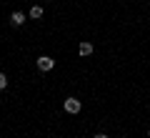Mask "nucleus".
<instances>
[{"instance_id": "nucleus-1", "label": "nucleus", "mask_w": 150, "mask_h": 138, "mask_svg": "<svg viewBox=\"0 0 150 138\" xmlns=\"http://www.w3.org/2000/svg\"><path fill=\"white\" fill-rule=\"evenodd\" d=\"M63 108H65V113H70V116H75V113H80V108H83V103L78 101V98H65V103H63Z\"/></svg>"}, {"instance_id": "nucleus-2", "label": "nucleus", "mask_w": 150, "mask_h": 138, "mask_svg": "<svg viewBox=\"0 0 150 138\" xmlns=\"http://www.w3.org/2000/svg\"><path fill=\"white\" fill-rule=\"evenodd\" d=\"M35 65H38V70L48 73V70H53V68H55V60L50 58V55H40V58L35 60Z\"/></svg>"}, {"instance_id": "nucleus-3", "label": "nucleus", "mask_w": 150, "mask_h": 138, "mask_svg": "<svg viewBox=\"0 0 150 138\" xmlns=\"http://www.w3.org/2000/svg\"><path fill=\"white\" fill-rule=\"evenodd\" d=\"M25 20H28V18H25V13H20V10H15V13H13V15H10V23H13V25H15V28L25 25Z\"/></svg>"}, {"instance_id": "nucleus-4", "label": "nucleus", "mask_w": 150, "mask_h": 138, "mask_svg": "<svg viewBox=\"0 0 150 138\" xmlns=\"http://www.w3.org/2000/svg\"><path fill=\"white\" fill-rule=\"evenodd\" d=\"M78 53H80L83 58H88V55H93V43H88V40H83L80 45H78Z\"/></svg>"}, {"instance_id": "nucleus-5", "label": "nucleus", "mask_w": 150, "mask_h": 138, "mask_svg": "<svg viewBox=\"0 0 150 138\" xmlns=\"http://www.w3.org/2000/svg\"><path fill=\"white\" fill-rule=\"evenodd\" d=\"M28 18H33V20H40V18H43V8H40V5H33L30 13H28Z\"/></svg>"}, {"instance_id": "nucleus-6", "label": "nucleus", "mask_w": 150, "mask_h": 138, "mask_svg": "<svg viewBox=\"0 0 150 138\" xmlns=\"http://www.w3.org/2000/svg\"><path fill=\"white\" fill-rule=\"evenodd\" d=\"M5 88H8V75L0 73V90H5Z\"/></svg>"}, {"instance_id": "nucleus-7", "label": "nucleus", "mask_w": 150, "mask_h": 138, "mask_svg": "<svg viewBox=\"0 0 150 138\" xmlns=\"http://www.w3.org/2000/svg\"><path fill=\"white\" fill-rule=\"evenodd\" d=\"M93 138H110L108 133H98V136H93Z\"/></svg>"}, {"instance_id": "nucleus-8", "label": "nucleus", "mask_w": 150, "mask_h": 138, "mask_svg": "<svg viewBox=\"0 0 150 138\" xmlns=\"http://www.w3.org/2000/svg\"><path fill=\"white\" fill-rule=\"evenodd\" d=\"M148 138H150V128H148Z\"/></svg>"}, {"instance_id": "nucleus-9", "label": "nucleus", "mask_w": 150, "mask_h": 138, "mask_svg": "<svg viewBox=\"0 0 150 138\" xmlns=\"http://www.w3.org/2000/svg\"><path fill=\"white\" fill-rule=\"evenodd\" d=\"M123 138H125V136H123Z\"/></svg>"}]
</instances>
